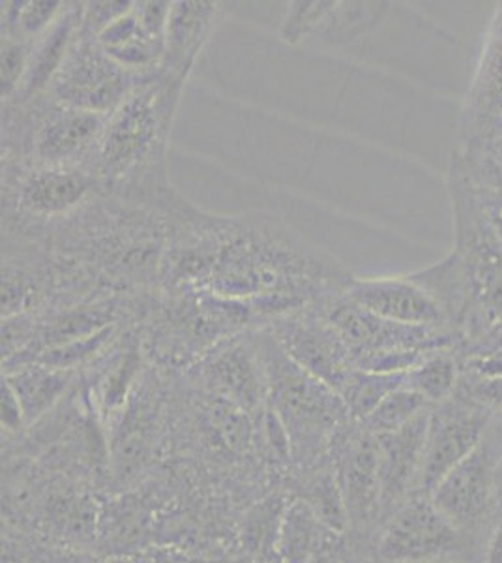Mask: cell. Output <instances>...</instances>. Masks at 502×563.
<instances>
[{"label":"cell","instance_id":"1","mask_svg":"<svg viewBox=\"0 0 502 563\" xmlns=\"http://www.w3.org/2000/svg\"><path fill=\"white\" fill-rule=\"evenodd\" d=\"M182 89L185 85L156 71L108 117L89 164L103 194L156 211L185 206L167 174L169 134Z\"/></svg>","mask_w":502,"mask_h":563},{"label":"cell","instance_id":"2","mask_svg":"<svg viewBox=\"0 0 502 563\" xmlns=\"http://www.w3.org/2000/svg\"><path fill=\"white\" fill-rule=\"evenodd\" d=\"M257 336L267 368L268 406L286 427L293 451L317 449L350 419L344 400L331 385L297 365L268 327Z\"/></svg>","mask_w":502,"mask_h":563},{"label":"cell","instance_id":"3","mask_svg":"<svg viewBox=\"0 0 502 563\" xmlns=\"http://www.w3.org/2000/svg\"><path fill=\"white\" fill-rule=\"evenodd\" d=\"M147 77L116 65L94 36L79 31L45 95L63 106L109 117Z\"/></svg>","mask_w":502,"mask_h":563},{"label":"cell","instance_id":"4","mask_svg":"<svg viewBox=\"0 0 502 563\" xmlns=\"http://www.w3.org/2000/svg\"><path fill=\"white\" fill-rule=\"evenodd\" d=\"M259 329L233 334L204 355L191 371L207 393L225 398L249 416L263 413L268 404V379Z\"/></svg>","mask_w":502,"mask_h":563},{"label":"cell","instance_id":"5","mask_svg":"<svg viewBox=\"0 0 502 563\" xmlns=\"http://www.w3.org/2000/svg\"><path fill=\"white\" fill-rule=\"evenodd\" d=\"M268 329L297 365L336 393L356 368L344 340L315 301L276 318Z\"/></svg>","mask_w":502,"mask_h":563},{"label":"cell","instance_id":"6","mask_svg":"<svg viewBox=\"0 0 502 563\" xmlns=\"http://www.w3.org/2000/svg\"><path fill=\"white\" fill-rule=\"evenodd\" d=\"M459 528L433 504L430 494L409 496L379 541V554L388 563H437L458 551Z\"/></svg>","mask_w":502,"mask_h":563},{"label":"cell","instance_id":"7","mask_svg":"<svg viewBox=\"0 0 502 563\" xmlns=\"http://www.w3.org/2000/svg\"><path fill=\"white\" fill-rule=\"evenodd\" d=\"M490 411L456 393L450 400L432 406L420 490L432 493L448 472L482 443Z\"/></svg>","mask_w":502,"mask_h":563},{"label":"cell","instance_id":"8","mask_svg":"<svg viewBox=\"0 0 502 563\" xmlns=\"http://www.w3.org/2000/svg\"><path fill=\"white\" fill-rule=\"evenodd\" d=\"M344 295L382 320L451 331L437 302L409 275L353 278Z\"/></svg>","mask_w":502,"mask_h":563},{"label":"cell","instance_id":"9","mask_svg":"<svg viewBox=\"0 0 502 563\" xmlns=\"http://www.w3.org/2000/svg\"><path fill=\"white\" fill-rule=\"evenodd\" d=\"M502 117V4L488 26L477 74L459 119L458 145L488 140Z\"/></svg>","mask_w":502,"mask_h":563},{"label":"cell","instance_id":"10","mask_svg":"<svg viewBox=\"0 0 502 563\" xmlns=\"http://www.w3.org/2000/svg\"><path fill=\"white\" fill-rule=\"evenodd\" d=\"M495 466V456L482 442L435 485L430 498L456 528L469 526L482 515L497 487Z\"/></svg>","mask_w":502,"mask_h":563},{"label":"cell","instance_id":"11","mask_svg":"<svg viewBox=\"0 0 502 563\" xmlns=\"http://www.w3.org/2000/svg\"><path fill=\"white\" fill-rule=\"evenodd\" d=\"M145 361L147 355L141 346L137 329L126 327L115 346L103 355V368L92 385L90 397L94 413L108 422L121 419L145 378Z\"/></svg>","mask_w":502,"mask_h":563},{"label":"cell","instance_id":"12","mask_svg":"<svg viewBox=\"0 0 502 563\" xmlns=\"http://www.w3.org/2000/svg\"><path fill=\"white\" fill-rule=\"evenodd\" d=\"M430 410L414 417L405 427L379 434V477H381V506H392L408 498L409 490L420 487L424 448H426Z\"/></svg>","mask_w":502,"mask_h":563},{"label":"cell","instance_id":"13","mask_svg":"<svg viewBox=\"0 0 502 563\" xmlns=\"http://www.w3.org/2000/svg\"><path fill=\"white\" fill-rule=\"evenodd\" d=\"M222 13L220 2L204 0H178L172 2L171 18L167 25L166 55L159 65V74L186 85L204 44L214 33Z\"/></svg>","mask_w":502,"mask_h":563},{"label":"cell","instance_id":"14","mask_svg":"<svg viewBox=\"0 0 502 563\" xmlns=\"http://www.w3.org/2000/svg\"><path fill=\"white\" fill-rule=\"evenodd\" d=\"M83 8L85 2H68L63 15L53 23L52 29L32 42L31 60H29L25 79L21 84L20 92L7 103L26 106L32 100L44 97L68 57L77 34L81 31Z\"/></svg>","mask_w":502,"mask_h":563},{"label":"cell","instance_id":"15","mask_svg":"<svg viewBox=\"0 0 502 563\" xmlns=\"http://www.w3.org/2000/svg\"><path fill=\"white\" fill-rule=\"evenodd\" d=\"M342 488L349 522L364 525L381 507V477H379V445L376 434L364 430L355 435L345 451L342 467Z\"/></svg>","mask_w":502,"mask_h":563},{"label":"cell","instance_id":"16","mask_svg":"<svg viewBox=\"0 0 502 563\" xmlns=\"http://www.w3.org/2000/svg\"><path fill=\"white\" fill-rule=\"evenodd\" d=\"M342 533L319 519L305 499H289L276 541L281 563H325Z\"/></svg>","mask_w":502,"mask_h":563},{"label":"cell","instance_id":"17","mask_svg":"<svg viewBox=\"0 0 502 563\" xmlns=\"http://www.w3.org/2000/svg\"><path fill=\"white\" fill-rule=\"evenodd\" d=\"M96 42L116 65L137 76L156 74L166 55V38L148 33L134 8L103 29Z\"/></svg>","mask_w":502,"mask_h":563},{"label":"cell","instance_id":"18","mask_svg":"<svg viewBox=\"0 0 502 563\" xmlns=\"http://www.w3.org/2000/svg\"><path fill=\"white\" fill-rule=\"evenodd\" d=\"M79 372L63 371L55 366L31 365L18 366L4 372L2 378L12 385L25 411L26 427L52 413L63 398L70 393Z\"/></svg>","mask_w":502,"mask_h":563},{"label":"cell","instance_id":"19","mask_svg":"<svg viewBox=\"0 0 502 563\" xmlns=\"http://www.w3.org/2000/svg\"><path fill=\"white\" fill-rule=\"evenodd\" d=\"M451 164L459 167L483 218L502 244V164L480 148L456 147Z\"/></svg>","mask_w":502,"mask_h":563},{"label":"cell","instance_id":"20","mask_svg":"<svg viewBox=\"0 0 502 563\" xmlns=\"http://www.w3.org/2000/svg\"><path fill=\"white\" fill-rule=\"evenodd\" d=\"M461 372L458 347H446L422 358L405 374L403 385L419 393L430 406H439L458 393Z\"/></svg>","mask_w":502,"mask_h":563},{"label":"cell","instance_id":"21","mask_svg":"<svg viewBox=\"0 0 502 563\" xmlns=\"http://www.w3.org/2000/svg\"><path fill=\"white\" fill-rule=\"evenodd\" d=\"M382 7L377 2H332L331 12L312 40L334 47L353 44L379 23Z\"/></svg>","mask_w":502,"mask_h":563},{"label":"cell","instance_id":"22","mask_svg":"<svg viewBox=\"0 0 502 563\" xmlns=\"http://www.w3.org/2000/svg\"><path fill=\"white\" fill-rule=\"evenodd\" d=\"M405 384V374H381L355 368L345 379L337 395L344 400L353 421L364 422L377 406Z\"/></svg>","mask_w":502,"mask_h":563},{"label":"cell","instance_id":"23","mask_svg":"<svg viewBox=\"0 0 502 563\" xmlns=\"http://www.w3.org/2000/svg\"><path fill=\"white\" fill-rule=\"evenodd\" d=\"M68 2L15 0L2 2V36L34 42L63 15Z\"/></svg>","mask_w":502,"mask_h":563},{"label":"cell","instance_id":"24","mask_svg":"<svg viewBox=\"0 0 502 563\" xmlns=\"http://www.w3.org/2000/svg\"><path fill=\"white\" fill-rule=\"evenodd\" d=\"M286 499L272 496L263 499L248 512L242 528V541L248 547L249 552L257 556H276V541L280 533L281 517L286 511Z\"/></svg>","mask_w":502,"mask_h":563},{"label":"cell","instance_id":"25","mask_svg":"<svg viewBox=\"0 0 502 563\" xmlns=\"http://www.w3.org/2000/svg\"><path fill=\"white\" fill-rule=\"evenodd\" d=\"M430 408L432 406L420 397L419 393L401 385L400 389L392 390L362 422L364 429L376 435L388 434L405 427L408 422L413 421L414 417H419Z\"/></svg>","mask_w":502,"mask_h":563},{"label":"cell","instance_id":"26","mask_svg":"<svg viewBox=\"0 0 502 563\" xmlns=\"http://www.w3.org/2000/svg\"><path fill=\"white\" fill-rule=\"evenodd\" d=\"M332 2H291L287 8L286 20L281 23L280 38L283 44L299 45L304 40H312L323 25L326 13L331 12Z\"/></svg>","mask_w":502,"mask_h":563},{"label":"cell","instance_id":"27","mask_svg":"<svg viewBox=\"0 0 502 563\" xmlns=\"http://www.w3.org/2000/svg\"><path fill=\"white\" fill-rule=\"evenodd\" d=\"M319 519L331 526L337 533H344L349 522V512L345 506L344 488L339 477H323L313 485L312 494L305 498Z\"/></svg>","mask_w":502,"mask_h":563},{"label":"cell","instance_id":"28","mask_svg":"<svg viewBox=\"0 0 502 563\" xmlns=\"http://www.w3.org/2000/svg\"><path fill=\"white\" fill-rule=\"evenodd\" d=\"M32 42L2 36V63H0V95L2 103L10 102L20 92L31 60Z\"/></svg>","mask_w":502,"mask_h":563},{"label":"cell","instance_id":"29","mask_svg":"<svg viewBox=\"0 0 502 563\" xmlns=\"http://www.w3.org/2000/svg\"><path fill=\"white\" fill-rule=\"evenodd\" d=\"M55 520L76 538H87L96 526V506L89 498H64L57 504Z\"/></svg>","mask_w":502,"mask_h":563},{"label":"cell","instance_id":"30","mask_svg":"<svg viewBox=\"0 0 502 563\" xmlns=\"http://www.w3.org/2000/svg\"><path fill=\"white\" fill-rule=\"evenodd\" d=\"M458 393L490 413L502 416V378H477L461 372Z\"/></svg>","mask_w":502,"mask_h":563},{"label":"cell","instance_id":"31","mask_svg":"<svg viewBox=\"0 0 502 563\" xmlns=\"http://www.w3.org/2000/svg\"><path fill=\"white\" fill-rule=\"evenodd\" d=\"M132 8L134 2H85L81 31L96 38L103 29L126 15Z\"/></svg>","mask_w":502,"mask_h":563},{"label":"cell","instance_id":"32","mask_svg":"<svg viewBox=\"0 0 502 563\" xmlns=\"http://www.w3.org/2000/svg\"><path fill=\"white\" fill-rule=\"evenodd\" d=\"M134 10L148 33H153L154 36H159V38H166L167 25H169V18H171V0L134 2Z\"/></svg>","mask_w":502,"mask_h":563},{"label":"cell","instance_id":"33","mask_svg":"<svg viewBox=\"0 0 502 563\" xmlns=\"http://www.w3.org/2000/svg\"><path fill=\"white\" fill-rule=\"evenodd\" d=\"M459 357H502V321L478 334L477 339L464 342L458 347Z\"/></svg>","mask_w":502,"mask_h":563},{"label":"cell","instance_id":"34","mask_svg":"<svg viewBox=\"0 0 502 563\" xmlns=\"http://www.w3.org/2000/svg\"><path fill=\"white\" fill-rule=\"evenodd\" d=\"M0 422H2V429L7 432H20L25 429L26 419L23 406H21L20 398L15 395V390L12 389V385L8 384L7 379L2 378V389H0Z\"/></svg>","mask_w":502,"mask_h":563},{"label":"cell","instance_id":"35","mask_svg":"<svg viewBox=\"0 0 502 563\" xmlns=\"http://www.w3.org/2000/svg\"><path fill=\"white\" fill-rule=\"evenodd\" d=\"M458 147L480 148V151H486V153L491 154L497 162H501L502 164V130L490 135L488 140L480 141V143H475V145H458Z\"/></svg>","mask_w":502,"mask_h":563},{"label":"cell","instance_id":"36","mask_svg":"<svg viewBox=\"0 0 502 563\" xmlns=\"http://www.w3.org/2000/svg\"><path fill=\"white\" fill-rule=\"evenodd\" d=\"M486 563H502V525L497 526V530L491 536L488 552H486Z\"/></svg>","mask_w":502,"mask_h":563},{"label":"cell","instance_id":"37","mask_svg":"<svg viewBox=\"0 0 502 563\" xmlns=\"http://www.w3.org/2000/svg\"><path fill=\"white\" fill-rule=\"evenodd\" d=\"M143 563H193L186 556H180L177 552L158 551L143 558Z\"/></svg>","mask_w":502,"mask_h":563},{"label":"cell","instance_id":"38","mask_svg":"<svg viewBox=\"0 0 502 563\" xmlns=\"http://www.w3.org/2000/svg\"><path fill=\"white\" fill-rule=\"evenodd\" d=\"M495 483L497 487H502V453L497 456Z\"/></svg>","mask_w":502,"mask_h":563},{"label":"cell","instance_id":"39","mask_svg":"<svg viewBox=\"0 0 502 563\" xmlns=\"http://www.w3.org/2000/svg\"><path fill=\"white\" fill-rule=\"evenodd\" d=\"M79 563H85V562H79Z\"/></svg>","mask_w":502,"mask_h":563}]
</instances>
